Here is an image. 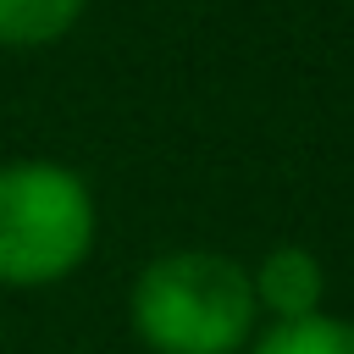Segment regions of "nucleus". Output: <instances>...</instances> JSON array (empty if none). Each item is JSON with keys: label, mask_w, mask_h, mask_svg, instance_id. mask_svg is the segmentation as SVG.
Listing matches in <instances>:
<instances>
[{"label": "nucleus", "mask_w": 354, "mask_h": 354, "mask_svg": "<svg viewBox=\"0 0 354 354\" xmlns=\"http://www.w3.org/2000/svg\"><path fill=\"white\" fill-rule=\"evenodd\" d=\"M249 354H354V321L326 310L299 321H271L260 337H249Z\"/></svg>", "instance_id": "20e7f679"}, {"label": "nucleus", "mask_w": 354, "mask_h": 354, "mask_svg": "<svg viewBox=\"0 0 354 354\" xmlns=\"http://www.w3.org/2000/svg\"><path fill=\"white\" fill-rule=\"evenodd\" d=\"M249 288H254V304L271 310V321H299V315H315L321 310V260L299 243H277L266 249V260L249 271Z\"/></svg>", "instance_id": "7ed1b4c3"}, {"label": "nucleus", "mask_w": 354, "mask_h": 354, "mask_svg": "<svg viewBox=\"0 0 354 354\" xmlns=\"http://www.w3.org/2000/svg\"><path fill=\"white\" fill-rule=\"evenodd\" d=\"M127 315L149 354H238L254 337L260 304L232 254L171 249L138 271Z\"/></svg>", "instance_id": "f257e3e1"}, {"label": "nucleus", "mask_w": 354, "mask_h": 354, "mask_svg": "<svg viewBox=\"0 0 354 354\" xmlns=\"http://www.w3.org/2000/svg\"><path fill=\"white\" fill-rule=\"evenodd\" d=\"M94 249V194L72 166H0V288H50Z\"/></svg>", "instance_id": "f03ea898"}, {"label": "nucleus", "mask_w": 354, "mask_h": 354, "mask_svg": "<svg viewBox=\"0 0 354 354\" xmlns=\"http://www.w3.org/2000/svg\"><path fill=\"white\" fill-rule=\"evenodd\" d=\"M83 17V0H0V44H55Z\"/></svg>", "instance_id": "39448f33"}]
</instances>
